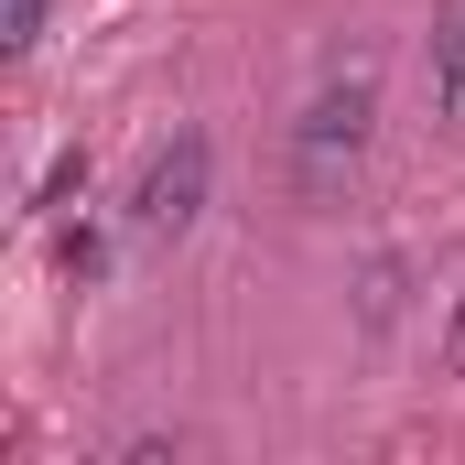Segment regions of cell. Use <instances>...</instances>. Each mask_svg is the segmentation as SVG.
I'll list each match as a JSON object with an SVG mask.
<instances>
[{
	"label": "cell",
	"instance_id": "6da1fadb",
	"mask_svg": "<svg viewBox=\"0 0 465 465\" xmlns=\"http://www.w3.org/2000/svg\"><path fill=\"white\" fill-rule=\"evenodd\" d=\"M368 119H379V76L368 65H336L314 87V109L292 119V195L303 206H336L347 195V173L368 163Z\"/></svg>",
	"mask_w": 465,
	"mask_h": 465
},
{
	"label": "cell",
	"instance_id": "7a4b0ae2",
	"mask_svg": "<svg viewBox=\"0 0 465 465\" xmlns=\"http://www.w3.org/2000/svg\"><path fill=\"white\" fill-rule=\"evenodd\" d=\"M206 184H217V141L206 130H173L141 163V184H130V238H184L206 217Z\"/></svg>",
	"mask_w": 465,
	"mask_h": 465
},
{
	"label": "cell",
	"instance_id": "3957f363",
	"mask_svg": "<svg viewBox=\"0 0 465 465\" xmlns=\"http://www.w3.org/2000/svg\"><path fill=\"white\" fill-rule=\"evenodd\" d=\"M422 76H433V119H455V130H465V11H455V22H433Z\"/></svg>",
	"mask_w": 465,
	"mask_h": 465
},
{
	"label": "cell",
	"instance_id": "277c9868",
	"mask_svg": "<svg viewBox=\"0 0 465 465\" xmlns=\"http://www.w3.org/2000/svg\"><path fill=\"white\" fill-rule=\"evenodd\" d=\"M65 271H76V282H98V271H109V238L87 228V217H65Z\"/></svg>",
	"mask_w": 465,
	"mask_h": 465
},
{
	"label": "cell",
	"instance_id": "5b68a950",
	"mask_svg": "<svg viewBox=\"0 0 465 465\" xmlns=\"http://www.w3.org/2000/svg\"><path fill=\"white\" fill-rule=\"evenodd\" d=\"M76 184H87V163H76V152H65V163H54V173H44V195H33V217H65V206H76Z\"/></svg>",
	"mask_w": 465,
	"mask_h": 465
},
{
	"label": "cell",
	"instance_id": "8992f818",
	"mask_svg": "<svg viewBox=\"0 0 465 465\" xmlns=\"http://www.w3.org/2000/svg\"><path fill=\"white\" fill-rule=\"evenodd\" d=\"M0 44H11V54H33V44H44V0H11V22H0Z\"/></svg>",
	"mask_w": 465,
	"mask_h": 465
},
{
	"label": "cell",
	"instance_id": "52a82bcc",
	"mask_svg": "<svg viewBox=\"0 0 465 465\" xmlns=\"http://www.w3.org/2000/svg\"><path fill=\"white\" fill-rule=\"evenodd\" d=\"M444 368L465 379V303H455V325H444Z\"/></svg>",
	"mask_w": 465,
	"mask_h": 465
}]
</instances>
